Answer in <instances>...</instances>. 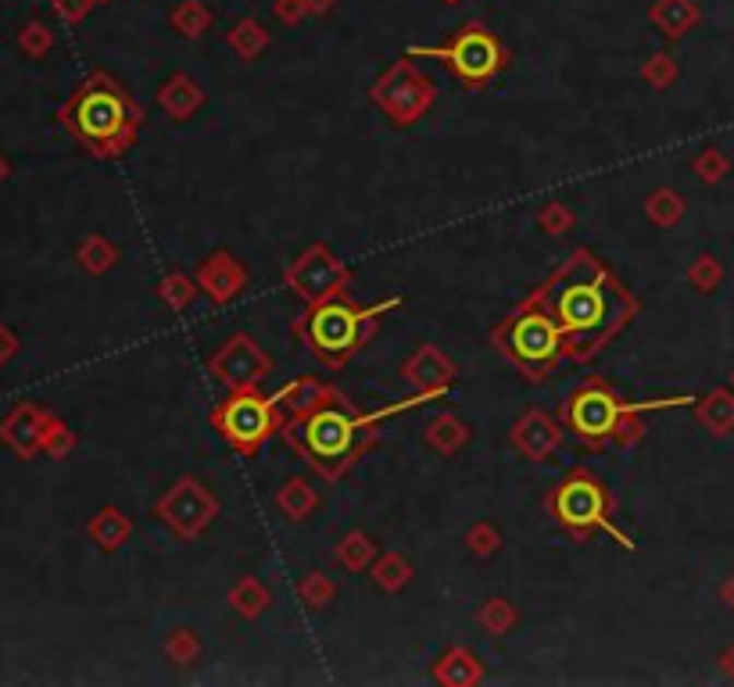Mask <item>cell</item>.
Listing matches in <instances>:
<instances>
[{
  "label": "cell",
  "mask_w": 734,
  "mask_h": 687,
  "mask_svg": "<svg viewBox=\"0 0 734 687\" xmlns=\"http://www.w3.org/2000/svg\"><path fill=\"white\" fill-rule=\"evenodd\" d=\"M526 297L556 319L563 330V355L573 366L595 362L641 312L627 283L588 248H577Z\"/></svg>",
  "instance_id": "obj_1"
},
{
  "label": "cell",
  "mask_w": 734,
  "mask_h": 687,
  "mask_svg": "<svg viewBox=\"0 0 734 687\" xmlns=\"http://www.w3.org/2000/svg\"><path fill=\"white\" fill-rule=\"evenodd\" d=\"M441 398L445 394H434V391H412V398L391 401V405L366 412L347 394H341V387L323 383L319 394L308 401L305 408L291 412V416L283 419L280 434H283V445H287L308 470L316 476H323L327 484H338V479L352 473L355 462L377 445L380 423L427 405V401H441Z\"/></svg>",
  "instance_id": "obj_2"
},
{
  "label": "cell",
  "mask_w": 734,
  "mask_h": 687,
  "mask_svg": "<svg viewBox=\"0 0 734 687\" xmlns=\"http://www.w3.org/2000/svg\"><path fill=\"white\" fill-rule=\"evenodd\" d=\"M677 405H695V398L674 394L655 401H624L613 383H605L602 376H591L573 394L563 398L559 423L588 451H605L609 445L638 448L646 440V412H666Z\"/></svg>",
  "instance_id": "obj_3"
},
{
  "label": "cell",
  "mask_w": 734,
  "mask_h": 687,
  "mask_svg": "<svg viewBox=\"0 0 734 687\" xmlns=\"http://www.w3.org/2000/svg\"><path fill=\"white\" fill-rule=\"evenodd\" d=\"M61 126L94 154V158H122L137 144L144 108L137 105L119 80L97 72L75 90L69 105L61 108Z\"/></svg>",
  "instance_id": "obj_4"
},
{
  "label": "cell",
  "mask_w": 734,
  "mask_h": 687,
  "mask_svg": "<svg viewBox=\"0 0 734 687\" xmlns=\"http://www.w3.org/2000/svg\"><path fill=\"white\" fill-rule=\"evenodd\" d=\"M405 297L391 294L383 301L358 305L352 297H338L327 305H305V312L294 319V341H298L319 366L327 369H344L363 355V347L377 336L380 319L402 308Z\"/></svg>",
  "instance_id": "obj_5"
},
{
  "label": "cell",
  "mask_w": 734,
  "mask_h": 687,
  "mask_svg": "<svg viewBox=\"0 0 734 687\" xmlns=\"http://www.w3.org/2000/svg\"><path fill=\"white\" fill-rule=\"evenodd\" d=\"M541 505H545L552 520L559 523V530H566L577 544H588L591 537L609 534L624 552H638L635 537L616 523L613 490L605 487L588 465H573V470L541 498Z\"/></svg>",
  "instance_id": "obj_6"
},
{
  "label": "cell",
  "mask_w": 734,
  "mask_h": 687,
  "mask_svg": "<svg viewBox=\"0 0 734 687\" xmlns=\"http://www.w3.org/2000/svg\"><path fill=\"white\" fill-rule=\"evenodd\" d=\"M492 347L523 376V383H548L566 362L563 330L531 297H523L506 319L495 322Z\"/></svg>",
  "instance_id": "obj_7"
},
{
  "label": "cell",
  "mask_w": 734,
  "mask_h": 687,
  "mask_svg": "<svg viewBox=\"0 0 734 687\" xmlns=\"http://www.w3.org/2000/svg\"><path fill=\"white\" fill-rule=\"evenodd\" d=\"M212 430L240 459H254L283 430V394H262L259 387L226 391L212 408Z\"/></svg>",
  "instance_id": "obj_8"
},
{
  "label": "cell",
  "mask_w": 734,
  "mask_h": 687,
  "mask_svg": "<svg viewBox=\"0 0 734 687\" xmlns=\"http://www.w3.org/2000/svg\"><path fill=\"white\" fill-rule=\"evenodd\" d=\"M409 58L441 61L470 94L484 90L495 75L506 72V64H509L506 47H501L498 36L481 22H466L462 29L448 36L441 47H409Z\"/></svg>",
  "instance_id": "obj_9"
},
{
  "label": "cell",
  "mask_w": 734,
  "mask_h": 687,
  "mask_svg": "<svg viewBox=\"0 0 734 687\" xmlns=\"http://www.w3.org/2000/svg\"><path fill=\"white\" fill-rule=\"evenodd\" d=\"M352 280H355L352 265L341 262V258L330 251V244L323 240H312L283 269V287L298 297L301 305H327V301H338V297H347Z\"/></svg>",
  "instance_id": "obj_10"
},
{
  "label": "cell",
  "mask_w": 734,
  "mask_h": 687,
  "mask_svg": "<svg viewBox=\"0 0 734 687\" xmlns=\"http://www.w3.org/2000/svg\"><path fill=\"white\" fill-rule=\"evenodd\" d=\"M369 100L391 119V126L409 129L419 119H427V111L437 100V86L430 75H423L409 58L391 64L369 90Z\"/></svg>",
  "instance_id": "obj_11"
},
{
  "label": "cell",
  "mask_w": 734,
  "mask_h": 687,
  "mask_svg": "<svg viewBox=\"0 0 734 687\" xmlns=\"http://www.w3.org/2000/svg\"><path fill=\"white\" fill-rule=\"evenodd\" d=\"M218 516V498L198 476H179L165 495L154 501V520H158L173 537L198 541L209 534V526Z\"/></svg>",
  "instance_id": "obj_12"
},
{
  "label": "cell",
  "mask_w": 734,
  "mask_h": 687,
  "mask_svg": "<svg viewBox=\"0 0 734 687\" xmlns=\"http://www.w3.org/2000/svg\"><path fill=\"white\" fill-rule=\"evenodd\" d=\"M204 369L218 387L240 391V387H262V380L273 376V358L251 333H234L209 355Z\"/></svg>",
  "instance_id": "obj_13"
},
{
  "label": "cell",
  "mask_w": 734,
  "mask_h": 687,
  "mask_svg": "<svg viewBox=\"0 0 734 687\" xmlns=\"http://www.w3.org/2000/svg\"><path fill=\"white\" fill-rule=\"evenodd\" d=\"M563 440H566V426L559 419H552L548 412H541V408H526L509 430V445L534 465L548 462L552 455H556V451L563 448Z\"/></svg>",
  "instance_id": "obj_14"
},
{
  "label": "cell",
  "mask_w": 734,
  "mask_h": 687,
  "mask_svg": "<svg viewBox=\"0 0 734 687\" xmlns=\"http://www.w3.org/2000/svg\"><path fill=\"white\" fill-rule=\"evenodd\" d=\"M194 280H198L201 294L209 297L212 305L223 308V305L234 301V297H237L244 287H248L251 272H248V265H244L234 251L218 248V251H212V254H204V258H201V262H198V272H194Z\"/></svg>",
  "instance_id": "obj_15"
},
{
  "label": "cell",
  "mask_w": 734,
  "mask_h": 687,
  "mask_svg": "<svg viewBox=\"0 0 734 687\" xmlns=\"http://www.w3.org/2000/svg\"><path fill=\"white\" fill-rule=\"evenodd\" d=\"M402 380L412 387V391H434V394H448L452 383L459 380V366L445 355V347L437 344H419L402 362Z\"/></svg>",
  "instance_id": "obj_16"
},
{
  "label": "cell",
  "mask_w": 734,
  "mask_h": 687,
  "mask_svg": "<svg viewBox=\"0 0 734 687\" xmlns=\"http://www.w3.org/2000/svg\"><path fill=\"white\" fill-rule=\"evenodd\" d=\"M430 677L441 687H476L484 680V663H481V655H476L473 648L452 644V648H445V652L434 659Z\"/></svg>",
  "instance_id": "obj_17"
},
{
  "label": "cell",
  "mask_w": 734,
  "mask_h": 687,
  "mask_svg": "<svg viewBox=\"0 0 734 687\" xmlns=\"http://www.w3.org/2000/svg\"><path fill=\"white\" fill-rule=\"evenodd\" d=\"M158 108L169 115L173 122H190L204 108V86L190 80L187 72H176L169 83L158 90Z\"/></svg>",
  "instance_id": "obj_18"
},
{
  "label": "cell",
  "mask_w": 734,
  "mask_h": 687,
  "mask_svg": "<svg viewBox=\"0 0 734 687\" xmlns=\"http://www.w3.org/2000/svg\"><path fill=\"white\" fill-rule=\"evenodd\" d=\"M695 423L713 437H731L734 434V387H713L702 398H695Z\"/></svg>",
  "instance_id": "obj_19"
},
{
  "label": "cell",
  "mask_w": 734,
  "mask_h": 687,
  "mask_svg": "<svg viewBox=\"0 0 734 687\" xmlns=\"http://www.w3.org/2000/svg\"><path fill=\"white\" fill-rule=\"evenodd\" d=\"M423 440L437 451V455L452 459L459 455L462 448L473 440V426L466 419H459L455 412H441V416H434L427 423V430H423Z\"/></svg>",
  "instance_id": "obj_20"
},
{
  "label": "cell",
  "mask_w": 734,
  "mask_h": 687,
  "mask_svg": "<svg viewBox=\"0 0 734 687\" xmlns=\"http://www.w3.org/2000/svg\"><path fill=\"white\" fill-rule=\"evenodd\" d=\"M226 602H229V608H234L240 619L254 624V619H262L269 613V605H273V591H269V583L262 577L248 573V577L234 580V588L226 591Z\"/></svg>",
  "instance_id": "obj_21"
},
{
  "label": "cell",
  "mask_w": 734,
  "mask_h": 687,
  "mask_svg": "<svg viewBox=\"0 0 734 687\" xmlns=\"http://www.w3.org/2000/svg\"><path fill=\"white\" fill-rule=\"evenodd\" d=\"M273 505L283 512V520L305 523V520H312V512L319 509V490L308 484L305 476H291L276 487Z\"/></svg>",
  "instance_id": "obj_22"
},
{
  "label": "cell",
  "mask_w": 734,
  "mask_h": 687,
  "mask_svg": "<svg viewBox=\"0 0 734 687\" xmlns=\"http://www.w3.org/2000/svg\"><path fill=\"white\" fill-rule=\"evenodd\" d=\"M377 555H380V544L372 541V534L352 530V534H344L338 541V548H333V562L347 569V573H366V569L377 562Z\"/></svg>",
  "instance_id": "obj_23"
},
{
  "label": "cell",
  "mask_w": 734,
  "mask_h": 687,
  "mask_svg": "<svg viewBox=\"0 0 734 687\" xmlns=\"http://www.w3.org/2000/svg\"><path fill=\"white\" fill-rule=\"evenodd\" d=\"M369 577L383 594H402L412 583V577H416V569H412L409 555L402 552H380L377 562L369 566Z\"/></svg>",
  "instance_id": "obj_24"
},
{
  "label": "cell",
  "mask_w": 734,
  "mask_h": 687,
  "mask_svg": "<svg viewBox=\"0 0 734 687\" xmlns=\"http://www.w3.org/2000/svg\"><path fill=\"white\" fill-rule=\"evenodd\" d=\"M130 534H133V520L122 509H115V505H105V509L90 520V537H94L97 548H105V552L122 548V544L130 541Z\"/></svg>",
  "instance_id": "obj_25"
},
{
  "label": "cell",
  "mask_w": 734,
  "mask_h": 687,
  "mask_svg": "<svg viewBox=\"0 0 734 687\" xmlns=\"http://www.w3.org/2000/svg\"><path fill=\"white\" fill-rule=\"evenodd\" d=\"M688 212V201L674 187H655L646 198V218L655 229H674Z\"/></svg>",
  "instance_id": "obj_26"
},
{
  "label": "cell",
  "mask_w": 734,
  "mask_h": 687,
  "mask_svg": "<svg viewBox=\"0 0 734 687\" xmlns=\"http://www.w3.org/2000/svg\"><path fill=\"white\" fill-rule=\"evenodd\" d=\"M652 19L670 40H677V36H685L691 25L699 22V11H695L691 0H660V4L652 8Z\"/></svg>",
  "instance_id": "obj_27"
},
{
  "label": "cell",
  "mask_w": 734,
  "mask_h": 687,
  "mask_svg": "<svg viewBox=\"0 0 734 687\" xmlns=\"http://www.w3.org/2000/svg\"><path fill=\"white\" fill-rule=\"evenodd\" d=\"M476 624L484 627V633H492V638H506V633L520 624V608L509 599H501V594H495V599H487L476 608Z\"/></svg>",
  "instance_id": "obj_28"
},
{
  "label": "cell",
  "mask_w": 734,
  "mask_h": 687,
  "mask_svg": "<svg viewBox=\"0 0 734 687\" xmlns=\"http://www.w3.org/2000/svg\"><path fill=\"white\" fill-rule=\"evenodd\" d=\"M198 280L194 276H187V272H165V276L158 280V297H162V305L169 308V312H187L190 305H194V297H198Z\"/></svg>",
  "instance_id": "obj_29"
},
{
  "label": "cell",
  "mask_w": 734,
  "mask_h": 687,
  "mask_svg": "<svg viewBox=\"0 0 734 687\" xmlns=\"http://www.w3.org/2000/svg\"><path fill=\"white\" fill-rule=\"evenodd\" d=\"M75 258H80V265L90 272V276H105V272L115 269V262H119V248L100 237V233H94V237H86L80 244V251H75Z\"/></svg>",
  "instance_id": "obj_30"
},
{
  "label": "cell",
  "mask_w": 734,
  "mask_h": 687,
  "mask_svg": "<svg viewBox=\"0 0 734 687\" xmlns=\"http://www.w3.org/2000/svg\"><path fill=\"white\" fill-rule=\"evenodd\" d=\"M204 655V644L198 638V630L190 627H176L169 630V638H165V659L176 666V670H190L198 666V659Z\"/></svg>",
  "instance_id": "obj_31"
},
{
  "label": "cell",
  "mask_w": 734,
  "mask_h": 687,
  "mask_svg": "<svg viewBox=\"0 0 734 687\" xmlns=\"http://www.w3.org/2000/svg\"><path fill=\"white\" fill-rule=\"evenodd\" d=\"M294 591H298V602L305 608H327L338 602V583H333L327 573H319V569H308Z\"/></svg>",
  "instance_id": "obj_32"
},
{
  "label": "cell",
  "mask_w": 734,
  "mask_h": 687,
  "mask_svg": "<svg viewBox=\"0 0 734 687\" xmlns=\"http://www.w3.org/2000/svg\"><path fill=\"white\" fill-rule=\"evenodd\" d=\"M724 262H720L717 254H695V262L688 265L685 280L695 294H713L720 283H724Z\"/></svg>",
  "instance_id": "obj_33"
},
{
  "label": "cell",
  "mask_w": 734,
  "mask_h": 687,
  "mask_svg": "<svg viewBox=\"0 0 734 687\" xmlns=\"http://www.w3.org/2000/svg\"><path fill=\"white\" fill-rule=\"evenodd\" d=\"M534 223L541 233H548V237H566L573 226H577V215L566 201H545L534 215Z\"/></svg>",
  "instance_id": "obj_34"
},
{
  "label": "cell",
  "mask_w": 734,
  "mask_h": 687,
  "mask_svg": "<svg viewBox=\"0 0 734 687\" xmlns=\"http://www.w3.org/2000/svg\"><path fill=\"white\" fill-rule=\"evenodd\" d=\"M462 544H466V552L473 559H492V555H498V548H501V530L487 520H476L466 534H462Z\"/></svg>",
  "instance_id": "obj_35"
},
{
  "label": "cell",
  "mask_w": 734,
  "mask_h": 687,
  "mask_svg": "<svg viewBox=\"0 0 734 687\" xmlns=\"http://www.w3.org/2000/svg\"><path fill=\"white\" fill-rule=\"evenodd\" d=\"M691 173L702 179V183H724V179L731 176V158L720 147H702L699 154L691 158Z\"/></svg>",
  "instance_id": "obj_36"
},
{
  "label": "cell",
  "mask_w": 734,
  "mask_h": 687,
  "mask_svg": "<svg viewBox=\"0 0 734 687\" xmlns=\"http://www.w3.org/2000/svg\"><path fill=\"white\" fill-rule=\"evenodd\" d=\"M229 47H234L244 61H254V58L262 55V47H265V33H262V25H254V22H240L237 29H234V36H229Z\"/></svg>",
  "instance_id": "obj_37"
},
{
  "label": "cell",
  "mask_w": 734,
  "mask_h": 687,
  "mask_svg": "<svg viewBox=\"0 0 734 687\" xmlns=\"http://www.w3.org/2000/svg\"><path fill=\"white\" fill-rule=\"evenodd\" d=\"M641 80H646L652 90H666L670 83L677 80V64L670 55H655L646 61V69H641Z\"/></svg>",
  "instance_id": "obj_38"
},
{
  "label": "cell",
  "mask_w": 734,
  "mask_h": 687,
  "mask_svg": "<svg viewBox=\"0 0 734 687\" xmlns=\"http://www.w3.org/2000/svg\"><path fill=\"white\" fill-rule=\"evenodd\" d=\"M173 22H176V29L179 33H187V36H201L204 33V25H209V11H201L198 4H183L173 15Z\"/></svg>",
  "instance_id": "obj_39"
},
{
  "label": "cell",
  "mask_w": 734,
  "mask_h": 687,
  "mask_svg": "<svg viewBox=\"0 0 734 687\" xmlns=\"http://www.w3.org/2000/svg\"><path fill=\"white\" fill-rule=\"evenodd\" d=\"M44 445H47V451H55V455H66V451L72 448V434H69L61 423H50V419H47Z\"/></svg>",
  "instance_id": "obj_40"
},
{
  "label": "cell",
  "mask_w": 734,
  "mask_h": 687,
  "mask_svg": "<svg viewBox=\"0 0 734 687\" xmlns=\"http://www.w3.org/2000/svg\"><path fill=\"white\" fill-rule=\"evenodd\" d=\"M717 666H720V673H724V677H731V680H734V644L720 648V655H717Z\"/></svg>",
  "instance_id": "obj_41"
},
{
  "label": "cell",
  "mask_w": 734,
  "mask_h": 687,
  "mask_svg": "<svg viewBox=\"0 0 734 687\" xmlns=\"http://www.w3.org/2000/svg\"><path fill=\"white\" fill-rule=\"evenodd\" d=\"M717 599L724 602L731 613H734V573L731 577H724V583H720V591H717Z\"/></svg>",
  "instance_id": "obj_42"
},
{
  "label": "cell",
  "mask_w": 734,
  "mask_h": 687,
  "mask_svg": "<svg viewBox=\"0 0 734 687\" xmlns=\"http://www.w3.org/2000/svg\"><path fill=\"white\" fill-rule=\"evenodd\" d=\"M731 387H734V372H731Z\"/></svg>",
  "instance_id": "obj_43"
}]
</instances>
